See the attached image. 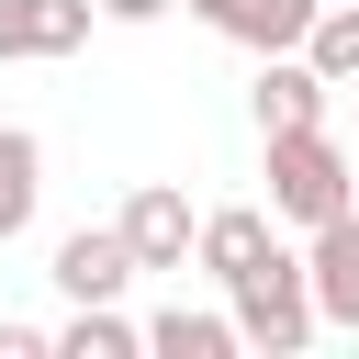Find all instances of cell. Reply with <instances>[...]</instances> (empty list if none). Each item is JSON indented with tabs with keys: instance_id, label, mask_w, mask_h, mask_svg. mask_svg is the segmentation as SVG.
Listing matches in <instances>:
<instances>
[{
	"instance_id": "2e32d148",
	"label": "cell",
	"mask_w": 359,
	"mask_h": 359,
	"mask_svg": "<svg viewBox=\"0 0 359 359\" xmlns=\"http://www.w3.org/2000/svg\"><path fill=\"white\" fill-rule=\"evenodd\" d=\"M337 90H359V67H348V79H337Z\"/></svg>"
},
{
	"instance_id": "8fae6325",
	"label": "cell",
	"mask_w": 359,
	"mask_h": 359,
	"mask_svg": "<svg viewBox=\"0 0 359 359\" xmlns=\"http://www.w3.org/2000/svg\"><path fill=\"white\" fill-rule=\"evenodd\" d=\"M292 56L337 90V79L359 67V0H314V22H303V45H292Z\"/></svg>"
},
{
	"instance_id": "7c38bea8",
	"label": "cell",
	"mask_w": 359,
	"mask_h": 359,
	"mask_svg": "<svg viewBox=\"0 0 359 359\" xmlns=\"http://www.w3.org/2000/svg\"><path fill=\"white\" fill-rule=\"evenodd\" d=\"M45 348H67V359H123V348H146V325H123L112 303H79V314H67Z\"/></svg>"
},
{
	"instance_id": "8992f818",
	"label": "cell",
	"mask_w": 359,
	"mask_h": 359,
	"mask_svg": "<svg viewBox=\"0 0 359 359\" xmlns=\"http://www.w3.org/2000/svg\"><path fill=\"white\" fill-rule=\"evenodd\" d=\"M90 22V0H0V56H79Z\"/></svg>"
},
{
	"instance_id": "30bf717a",
	"label": "cell",
	"mask_w": 359,
	"mask_h": 359,
	"mask_svg": "<svg viewBox=\"0 0 359 359\" xmlns=\"http://www.w3.org/2000/svg\"><path fill=\"white\" fill-rule=\"evenodd\" d=\"M34 202H45V135L34 123H0V247L34 224Z\"/></svg>"
},
{
	"instance_id": "4fadbf2b",
	"label": "cell",
	"mask_w": 359,
	"mask_h": 359,
	"mask_svg": "<svg viewBox=\"0 0 359 359\" xmlns=\"http://www.w3.org/2000/svg\"><path fill=\"white\" fill-rule=\"evenodd\" d=\"M146 348H157V359H224V348H236V314H180V303H168V314L146 325Z\"/></svg>"
},
{
	"instance_id": "5bb4252c",
	"label": "cell",
	"mask_w": 359,
	"mask_h": 359,
	"mask_svg": "<svg viewBox=\"0 0 359 359\" xmlns=\"http://www.w3.org/2000/svg\"><path fill=\"white\" fill-rule=\"evenodd\" d=\"M0 359H45V325H0Z\"/></svg>"
},
{
	"instance_id": "7a4b0ae2",
	"label": "cell",
	"mask_w": 359,
	"mask_h": 359,
	"mask_svg": "<svg viewBox=\"0 0 359 359\" xmlns=\"http://www.w3.org/2000/svg\"><path fill=\"white\" fill-rule=\"evenodd\" d=\"M224 314H236V348H269V359L314 348V292H303V258H292V247H269L247 280H224Z\"/></svg>"
},
{
	"instance_id": "6da1fadb",
	"label": "cell",
	"mask_w": 359,
	"mask_h": 359,
	"mask_svg": "<svg viewBox=\"0 0 359 359\" xmlns=\"http://www.w3.org/2000/svg\"><path fill=\"white\" fill-rule=\"evenodd\" d=\"M348 202H359L348 146H337L325 123H280V135H269V213H280V224H325V213H348Z\"/></svg>"
},
{
	"instance_id": "ba28073f",
	"label": "cell",
	"mask_w": 359,
	"mask_h": 359,
	"mask_svg": "<svg viewBox=\"0 0 359 359\" xmlns=\"http://www.w3.org/2000/svg\"><path fill=\"white\" fill-rule=\"evenodd\" d=\"M247 101H258V135H280V123H325V101H337V90L280 45V56H258V90H247Z\"/></svg>"
},
{
	"instance_id": "9c48e42d",
	"label": "cell",
	"mask_w": 359,
	"mask_h": 359,
	"mask_svg": "<svg viewBox=\"0 0 359 359\" xmlns=\"http://www.w3.org/2000/svg\"><path fill=\"white\" fill-rule=\"evenodd\" d=\"M269 247H280V236H269V213H258V202H236V213H202V224H191V258H202L213 280H247Z\"/></svg>"
},
{
	"instance_id": "277c9868",
	"label": "cell",
	"mask_w": 359,
	"mask_h": 359,
	"mask_svg": "<svg viewBox=\"0 0 359 359\" xmlns=\"http://www.w3.org/2000/svg\"><path fill=\"white\" fill-rule=\"evenodd\" d=\"M191 224H202V213L180 202V180H135L123 213H112V236L135 247V269H180V258H191Z\"/></svg>"
},
{
	"instance_id": "5b68a950",
	"label": "cell",
	"mask_w": 359,
	"mask_h": 359,
	"mask_svg": "<svg viewBox=\"0 0 359 359\" xmlns=\"http://www.w3.org/2000/svg\"><path fill=\"white\" fill-rule=\"evenodd\" d=\"M123 280H135V247H123L112 224L56 236V292H67V303H123Z\"/></svg>"
},
{
	"instance_id": "52a82bcc",
	"label": "cell",
	"mask_w": 359,
	"mask_h": 359,
	"mask_svg": "<svg viewBox=\"0 0 359 359\" xmlns=\"http://www.w3.org/2000/svg\"><path fill=\"white\" fill-rule=\"evenodd\" d=\"M202 11V34H224V45H247V56H280V45H303V22H314V0H191Z\"/></svg>"
},
{
	"instance_id": "3957f363",
	"label": "cell",
	"mask_w": 359,
	"mask_h": 359,
	"mask_svg": "<svg viewBox=\"0 0 359 359\" xmlns=\"http://www.w3.org/2000/svg\"><path fill=\"white\" fill-rule=\"evenodd\" d=\"M303 292H314V325H359V202L303 224Z\"/></svg>"
},
{
	"instance_id": "9a60e30c",
	"label": "cell",
	"mask_w": 359,
	"mask_h": 359,
	"mask_svg": "<svg viewBox=\"0 0 359 359\" xmlns=\"http://www.w3.org/2000/svg\"><path fill=\"white\" fill-rule=\"evenodd\" d=\"M90 11H101V22H157L168 0H90Z\"/></svg>"
}]
</instances>
